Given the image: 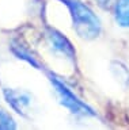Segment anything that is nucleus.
Listing matches in <instances>:
<instances>
[{
  "mask_svg": "<svg viewBox=\"0 0 129 130\" xmlns=\"http://www.w3.org/2000/svg\"><path fill=\"white\" fill-rule=\"evenodd\" d=\"M69 10L75 31L83 39H94L101 34V22L88 6L80 0H61Z\"/></svg>",
  "mask_w": 129,
  "mask_h": 130,
  "instance_id": "nucleus-1",
  "label": "nucleus"
},
{
  "mask_svg": "<svg viewBox=\"0 0 129 130\" xmlns=\"http://www.w3.org/2000/svg\"><path fill=\"white\" fill-rule=\"evenodd\" d=\"M50 80H52V84L54 85L56 92H57L61 103L65 106L67 108H69L71 111L75 112V114H83V115H92V114H94L92 110L88 107L86 103H83V102L80 100L71 89H68L59 79L50 77Z\"/></svg>",
  "mask_w": 129,
  "mask_h": 130,
  "instance_id": "nucleus-2",
  "label": "nucleus"
},
{
  "mask_svg": "<svg viewBox=\"0 0 129 130\" xmlns=\"http://www.w3.org/2000/svg\"><path fill=\"white\" fill-rule=\"evenodd\" d=\"M4 95H6L7 102L11 104V107L15 108L21 114H26V111L29 110L30 103H31V99L27 93L17 91V89H6Z\"/></svg>",
  "mask_w": 129,
  "mask_h": 130,
  "instance_id": "nucleus-3",
  "label": "nucleus"
},
{
  "mask_svg": "<svg viewBox=\"0 0 129 130\" xmlns=\"http://www.w3.org/2000/svg\"><path fill=\"white\" fill-rule=\"evenodd\" d=\"M48 37H49L50 43L53 45L59 52H61L63 54L68 56L69 58H74L75 50H74V47H72L71 42L65 38V37H63L60 32H57L56 30H50L49 34H48Z\"/></svg>",
  "mask_w": 129,
  "mask_h": 130,
  "instance_id": "nucleus-4",
  "label": "nucleus"
},
{
  "mask_svg": "<svg viewBox=\"0 0 129 130\" xmlns=\"http://www.w3.org/2000/svg\"><path fill=\"white\" fill-rule=\"evenodd\" d=\"M114 18L118 26L129 27V0H117L116 2Z\"/></svg>",
  "mask_w": 129,
  "mask_h": 130,
  "instance_id": "nucleus-5",
  "label": "nucleus"
},
{
  "mask_svg": "<svg viewBox=\"0 0 129 130\" xmlns=\"http://www.w3.org/2000/svg\"><path fill=\"white\" fill-rule=\"evenodd\" d=\"M17 125H15V121L10 117V114H7L4 110L0 108V129H15Z\"/></svg>",
  "mask_w": 129,
  "mask_h": 130,
  "instance_id": "nucleus-6",
  "label": "nucleus"
},
{
  "mask_svg": "<svg viewBox=\"0 0 129 130\" xmlns=\"http://www.w3.org/2000/svg\"><path fill=\"white\" fill-rule=\"evenodd\" d=\"M117 0H98V3L102 6L103 8H110V7H114Z\"/></svg>",
  "mask_w": 129,
  "mask_h": 130,
  "instance_id": "nucleus-7",
  "label": "nucleus"
}]
</instances>
